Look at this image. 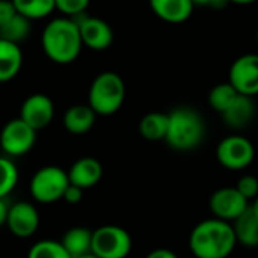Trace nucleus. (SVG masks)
<instances>
[{"label":"nucleus","mask_w":258,"mask_h":258,"mask_svg":"<svg viewBox=\"0 0 258 258\" xmlns=\"http://www.w3.org/2000/svg\"><path fill=\"white\" fill-rule=\"evenodd\" d=\"M194 5L197 6H212V8H221L225 3H228L227 0H192Z\"/></svg>","instance_id":"33"},{"label":"nucleus","mask_w":258,"mask_h":258,"mask_svg":"<svg viewBox=\"0 0 258 258\" xmlns=\"http://www.w3.org/2000/svg\"><path fill=\"white\" fill-rule=\"evenodd\" d=\"M77 258H98L95 254H92V252H88V254H85V255H80V257Z\"/></svg>","instance_id":"36"},{"label":"nucleus","mask_w":258,"mask_h":258,"mask_svg":"<svg viewBox=\"0 0 258 258\" xmlns=\"http://www.w3.org/2000/svg\"><path fill=\"white\" fill-rule=\"evenodd\" d=\"M6 227L15 237L20 239L32 237L39 227V213L36 207L26 201L12 204L9 207Z\"/></svg>","instance_id":"13"},{"label":"nucleus","mask_w":258,"mask_h":258,"mask_svg":"<svg viewBox=\"0 0 258 258\" xmlns=\"http://www.w3.org/2000/svg\"><path fill=\"white\" fill-rule=\"evenodd\" d=\"M8 215H9V206L5 198H0V227L6 225Z\"/></svg>","instance_id":"32"},{"label":"nucleus","mask_w":258,"mask_h":258,"mask_svg":"<svg viewBox=\"0 0 258 258\" xmlns=\"http://www.w3.org/2000/svg\"><path fill=\"white\" fill-rule=\"evenodd\" d=\"M169 125L166 144L177 151H192L198 148L206 136L203 116L192 107H177L168 113Z\"/></svg>","instance_id":"3"},{"label":"nucleus","mask_w":258,"mask_h":258,"mask_svg":"<svg viewBox=\"0 0 258 258\" xmlns=\"http://www.w3.org/2000/svg\"><path fill=\"white\" fill-rule=\"evenodd\" d=\"M73 20L79 24L82 42L85 47H88L94 51H103L112 45L113 30L107 21L97 18V17H89L85 14H82Z\"/></svg>","instance_id":"11"},{"label":"nucleus","mask_w":258,"mask_h":258,"mask_svg":"<svg viewBox=\"0 0 258 258\" xmlns=\"http://www.w3.org/2000/svg\"><path fill=\"white\" fill-rule=\"evenodd\" d=\"M97 113L89 104H74L63 115V127L71 135H85L95 124Z\"/></svg>","instance_id":"17"},{"label":"nucleus","mask_w":258,"mask_h":258,"mask_svg":"<svg viewBox=\"0 0 258 258\" xmlns=\"http://www.w3.org/2000/svg\"><path fill=\"white\" fill-rule=\"evenodd\" d=\"M125 100V83L122 77L113 71H104L98 74L89 88L88 104L101 116H110L116 113Z\"/></svg>","instance_id":"4"},{"label":"nucleus","mask_w":258,"mask_h":258,"mask_svg":"<svg viewBox=\"0 0 258 258\" xmlns=\"http://www.w3.org/2000/svg\"><path fill=\"white\" fill-rule=\"evenodd\" d=\"M254 116H255V103L252 97H246V95H239L234 100V103L222 113L224 122L230 128H236V130L249 125Z\"/></svg>","instance_id":"16"},{"label":"nucleus","mask_w":258,"mask_h":258,"mask_svg":"<svg viewBox=\"0 0 258 258\" xmlns=\"http://www.w3.org/2000/svg\"><path fill=\"white\" fill-rule=\"evenodd\" d=\"M27 258H73L67 249L63 248V245L60 242L56 240H39L36 242L29 254Z\"/></svg>","instance_id":"25"},{"label":"nucleus","mask_w":258,"mask_h":258,"mask_svg":"<svg viewBox=\"0 0 258 258\" xmlns=\"http://www.w3.org/2000/svg\"><path fill=\"white\" fill-rule=\"evenodd\" d=\"M41 45L51 62L59 65L74 62L83 47L79 24L68 17L51 20L42 30Z\"/></svg>","instance_id":"2"},{"label":"nucleus","mask_w":258,"mask_h":258,"mask_svg":"<svg viewBox=\"0 0 258 258\" xmlns=\"http://www.w3.org/2000/svg\"><path fill=\"white\" fill-rule=\"evenodd\" d=\"M70 186L68 172L59 166H44L38 169L29 184L30 195L41 204H53L62 200L65 189Z\"/></svg>","instance_id":"5"},{"label":"nucleus","mask_w":258,"mask_h":258,"mask_svg":"<svg viewBox=\"0 0 258 258\" xmlns=\"http://www.w3.org/2000/svg\"><path fill=\"white\" fill-rule=\"evenodd\" d=\"M36 133L38 132L27 125L21 118L11 119L0 132V147L6 156H24L33 148L36 142Z\"/></svg>","instance_id":"8"},{"label":"nucleus","mask_w":258,"mask_h":258,"mask_svg":"<svg viewBox=\"0 0 258 258\" xmlns=\"http://www.w3.org/2000/svg\"><path fill=\"white\" fill-rule=\"evenodd\" d=\"M228 82L240 95H258V54L248 53L237 57L230 68Z\"/></svg>","instance_id":"10"},{"label":"nucleus","mask_w":258,"mask_h":258,"mask_svg":"<svg viewBox=\"0 0 258 258\" xmlns=\"http://www.w3.org/2000/svg\"><path fill=\"white\" fill-rule=\"evenodd\" d=\"M169 125V116L168 113L162 112H150L145 116H142L139 122V133L145 141L150 142H159L165 141Z\"/></svg>","instance_id":"19"},{"label":"nucleus","mask_w":258,"mask_h":258,"mask_svg":"<svg viewBox=\"0 0 258 258\" xmlns=\"http://www.w3.org/2000/svg\"><path fill=\"white\" fill-rule=\"evenodd\" d=\"M54 2H56V9H59L65 17L76 18L85 14L91 0H54Z\"/></svg>","instance_id":"27"},{"label":"nucleus","mask_w":258,"mask_h":258,"mask_svg":"<svg viewBox=\"0 0 258 258\" xmlns=\"http://www.w3.org/2000/svg\"><path fill=\"white\" fill-rule=\"evenodd\" d=\"M145 258H178V255L168 248H157V249H153Z\"/></svg>","instance_id":"31"},{"label":"nucleus","mask_w":258,"mask_h":258,"mask_svg":"<svg viewBox=\"0 0 258 258\" xmlns=\"http://www.w3.org/2000/svg\"><path fill=\"white\" fill-rule=\"evenodd\" d=\"M249 210L255 215L258 218V197L255 198V200H252V204L249 206Z\"/></svg>","instance_id":"35"},{"label":"nucleus","mask_w":258,"mask_h":258,"mask_svg":"<svg viewBox=\"0 0 258 258\" xmlns=\"http://www.w3.org/2000/svg\"><path fill=\"white\" fill-rule=\"evenodd\" d=\"M150 6L160 20L172 24L189 20L195 8L192 0H150Z\"/></svg>","instance_id":"15"},{"label":"nucleus","mask_w":258,"mask_h":258,"mask_svg":"<svg viewBox=\"0 0 258 258\" xmlns=\"http://www.w3.org/2000/svg\"><path fill=\"white\" fill-rule=\"evenodd\" d=\"M101 177H103V166L94 157H82L76 160L68 171L70 183L83 190L94 187L101 180Z\"/></svg>","instance_id":"14"},{"label":"nucleus","mask_w":258,"mask_h":258,"mask_svg":"<svg viewBox=\"0 0 258 258\" xmlns=\"http://www.w3.org/2000/svg\"><path fill=\"white\" fill-rule=\"evenodd\" d=\"M255 159L252 142L240 135L224 138L216 147V160L221 166L230 171H242L251 166Z\"/></svg>","instance_id":"7"},{"label":"nucleus","mask_w":258,"mask_h":258,"mask_svg":"<svg viewBox=\"0 0 258 258\" xmlns=\"http://www.w3.org/2000/svg\"><path fill=\"white\" fill-rule=\"evenodd\" d=\"M83 192H85L83 189H80V187H77V186H74V184L70 183V186H68V187L65 189V192H63L62 200H63L65 203H68V204H77V203L82 201Z\"/></svg>","instance_id":"30"},{"label":"nucleus","mask_w":258,"mask_h":258,"mask_svg":"<svg viewBox=\"0 0 258 258\" xmlns=\"http://www.w3.org/2000/svg\"><path fill=\"white\" fill-rule=\"evenodd\" d=\"M237 245L245 248L258 246V218L248 209L239 219L233 222Z\"/></svg>","instance_id":"21"},{"label":"nucleus","mask_w":258,"mask_h":258,"mask_svg":"<svg viewBox=\"0 0 258 258\" xmlns=\"http://www.w3.org/2000/svg\"><path fill=\"white\" fill-rule=\"evenodd\" d=\"M132 246L128 231L118 225H103L92 231L91 252L98 258H127Z\"/></svg>","instance_id":"6"},{"label":"nucleus","mask_w":258,"mask_h":258,"mask_svg":"<svg viewBox=\"0 0 258 258\" xmlns=\"http://www.w3.org/2000/svg\"><path fill=\"white\" fill-rule=\"evenodd\" d=\"M257 44H258V30H257Z\"/></svg>","instance_id":"37"},{"label":"nucleus","mask_w":258,"mask_h":258,"mask_svg":"<svg viewBox=\"0 0 258 258\" xmlns=\"http://www.w3.org/2000/svg\"><path fill=\"white\" fill-rule=\"evenodd\" d=\"M18 169L8 157H0V198H6L17 186Z\"/></svg>","instance_id":"26"},{"label":"nucleus","mask_w":258,"mask_h":258,"mask_svg":"<svg viewBox=\"0 0 258 258\" xmlns=\"http://www.w3.org/2000/svg\"><path fill=\"white\" fill-rule=\"evenodd\" d=\"M240 94L234 89V86L230 82L219 83L215 88H212V91L209 94V104L212 106L213 110H216L218 113L222 115L234 103V100Z\"/></svg>","instance_id":"24"},{"label":"nucleus","mask_w":258,"mask_h":258,"mask_svg":"<svg viewBox=\"0 0 258 258\" xmlns=\"http://www.w3.org/2000/svg\"><path fill=\"white\" fill-rule=\"evenodd\" d=\"M15 11L27 20H41L56 9L54 0H12Z\"/></svg>","instance_id":"22"},{"label":"nucleus","mask_w":258,"mask_h":258,"mask_svg":"<svg viewBox=\"0 0 258 258\" xmlns=\"http://www.w3.org/2000/svg\"><path fill=\"white\" fill-rule=\"evenodd\" d=\"M209 207L215 218L233 224L249 209V201L236 187H221L212 194Z\"/></svg>","instance_id":"9"},{"label":"nucleus","mask_w":258,"mask_h":258,"mask_svg":"<svg viewBox=\"0 0 258 258\" xmlns=\"http://www.w3.org/2000/svg\"><path fill=\"white\" fill-rule=\"evenodd\" d=\"M236 246L233 224L218 218L200 222L189 236L190 252L197 258H228Z\"/></svg>","instance_id":"1"},{"label":"nucleus","mask_w":258,"mask_h":258,"mask_svg":"<svg viewBox=\"0 0 258 258\" xmlns=\"http://www.w3.org/2000/svg\"><path fill=\"white\" fill-rule=\"evenodd\" d=\"M228 3H234V5H252V3H255L257 0H227Z\"/></svg>","instance_id":"34"},{"label":"nucleus","mask_w":258,"mask_h":258,"mask_svg":"<svg viewBox=\"0 0 258 258\" xmlns=\"http://www.w3.org/2000/svg\"><path fill=\"white\" fill-rule=\"evenodd\" d=\"M236 189L248 200H255L258 197V178L254 175H243L239 178Z\"/></svg>","instance_id":"28"},{"label":"nucleus","mask_w":258,"mask_h":258,"mask_svg":"<svg viewBox=\"0 0 258 258\" xmlns=\"http://www.w3.org/2000/svg\"><path fill=\"white\" fill-rule=\"evenodd\" d=\"M17 14L12 0H0V27L5 26Z\"/></svg>","instance_id":"29"},{"label":"nucleus","mask_w":258,"mask_h":258,"mask_svg":"<svg viewBox=\"0 0 258 258\" xmlns=\"http://www.w3.org/2000/svg\"><path fill=\"white\" fill-rule=\"evenodd\" d=\"M60 243L73 258L85 255L92 248V231L85 227H73L63 234Z\"/></svg>","instance_id":"20"},{"label":"nucleus","mask_w":258,"mask_h":258,"mask_svg":"<svg viewBox=\"0 0 258 258\" xmlns=\"http://www.w3.org/2000/svg\"><path fill=\"white\" fill-rule=\"evenodd\" d=\"M23 67V51L18 44L0 38V83L12 80Z\"/></svg>","instance_id":"18"},{"label":"nucleus","mask_w":258,"mask_h":258,"mask_svg":"<svg viewBox=\"0 0 258 258\" xmlns=\"http://www.w3.org/2000/svg\"><path fill=\"white\" fill-rule=\"evenodd\" d=\"M30 35V20L20 15L18 12L5 24L0 27V38L15 42L20 45L21 41H26Z\"/></svg>","instance_id":"23"},{"label":"nucleus","mask_w":258,"mask_h":258,"mask_svg":"<svg viewBox=\"0 0 258 258\" xmlns=\"http://www.w3.org/2000/svg\"><path fill=\"white\" fill-rule=\"evenodd\" d=\"M54 116V104L45 94L29 95L20 109V118L30 125L35 132H39L50 125Z\"/></svg>","instance_id":"12"}]
</instances>
